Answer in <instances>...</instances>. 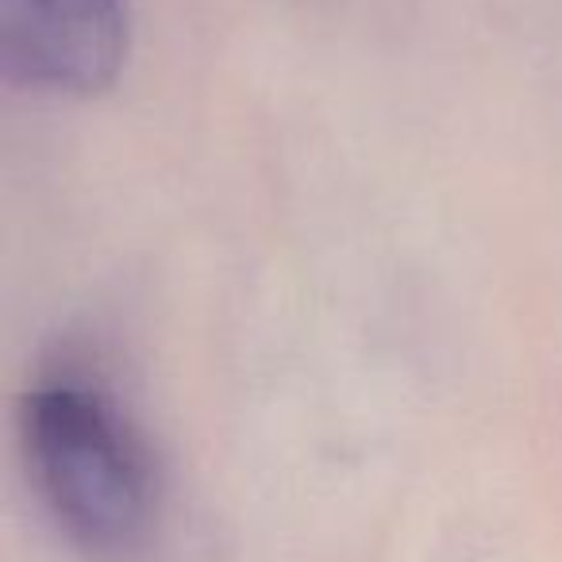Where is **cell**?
<instances>
[{"label": "cell", "instance_id": "cell-1", "mask_svg": "<svg viewBox=\"0 0 562 562\" xmlns=\"http://www.w3.org/2000/svg\"><path fill=\"white\" fill-rule=\"evenodd\" d=\"M27 474L81 562L170 559V485L116 393L81 370L40 378L20 413Z\"/></svg>", "mask_w": 562, "mask_h": 562}, {"label": "cell", "instance_id": "cell-2", "mask_svg": "<svg viewBox=\"0 0 562 562\" xmlns=\"http://www.w3.org/2000/svg\"><path fill=\"white\" fill-rule=\"evenodd\" d=\"M127 55V0H0V70L12 86L89 97Z\"/></svg>", "mask_w": 562, "mask_h": 562}]
</instances>
